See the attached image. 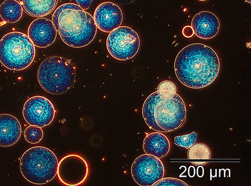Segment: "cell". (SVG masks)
I'll use <instances>...</instances> for the list:
<instances>
[{
  "label": "cell",
  "mask_w": 251,
  "mask_h": 186,
  "mask_svg": "<svg viewBox=\"0 0 251 186\" xmlns=\"http://www.w3.org/2000/svg\"><path fill=\"white\" fill-rule=\"evenodd\" d=\"M187 158L196 166L204 165L211 159V152L204 143H195L188 149Z\"/></svg>",
  "instance_id": "18"
},
{
  "label": "cell",
  "mask_w": 251,
  "mask_h": 186,
  "mask_svg": "<svg viewBox=\"0 0 251 186\" xmlns=\"http://www.w3.org/2000/svg\"><path fill=\"white\" fill-rule=\"evenodd\" d=\"M143 147L146 154L161 159L168 154L171 146L168 138L165 135L160 133H153L146 137Z\"/></svg>",
  "instance_id": "15"
},
{
  "label": "cell",
  "mask_w": 251,
  "mask_h": 186,
  "mask_svg": "<svg viewBox=\"0 0 251 186\" xmlns=\"http://www.w3.org/2000/svg\"><path fill=\"white\" fill-rule=\"evenodd\" d=\"M56 111L52 103L44 96H35L25 103L23 115L29 125L46 127L52 122Z\"/></svg>",
  "instance_id": "9"
},
{
  "label": "cell",
  "mask_w": 251,
  "mask_h": 186,
  "mask_svg": "<svg viewBox=\"0 0 251 186\" xmlns=\"http://www.w3.org/2000/svg\"><path fill=\"white\" fill-rule=\"evenodd\" d=\"M78 6L83 10H88L91 6L94 0H75Z\"/></svg>",
  "instance_id": "23"
},
{
  "label": "cell",
  "mask_w": 251,
  "mask_h": 186,
  "mask_svg": "<svg viewBox=\"0 0 251 186\" xmlns=\"http://www.w3.org/2000/svg\"><path fill=\"white\" fill-rule=\"evenodd\" d=\"M220 69L216 52L211 47L201 44L183 48L175 63V72L181 83L194 89H202L212 84Z\"/></svg>",
  "instance_id": "1"
},
{
  "label": "cell",
  "mask_w": 251,
  "mask_h": 186,
  "mask_svg": "<svg viewBox=\"0 0 251 186\" xmlns=\"http://www.w3.org/2000/svg\"><path fill=\"white\" fill-rule=\"evenodd\" d=\"M200 1H205L206 0H199Z\"/></svg>",
  "instance_id": "27"
},
{
  "label": "cell",
  "mask_w": 251,
  "mask_h": 186,
  "mask_svg": "<svg viewBox=\"0 0 251 186\" xmlns=\"http://www.w3.org/2000/svg\"><path fill=\"white\" fill-rule=\"evenodd\" d=\"M35 56L32 41L25 34L13 32L0 40V62L7 69L21 71L28 68Z\"/></svg>",
  "instance_id": "6"
},
{
  "label": "cell",
  "mask_w": 251,
  "mask_h": 186,
  "mask_svg": "<svg viewBox=\"0 0 251 186\" xmlns=\"http://www.w3.org/2000/svg\"><path fill=\"white\" fill-rule=\"evenodd\" d=\"M188 185L183 181L174 178H162L156 182L152 186H188Z\"/></svg>",
  "instance_id": "22"
},
{
  "label": "cell",
  "mask_w": 251,
  "mask_h": 186,
  "mask_svg": "<svg viewBox=\"0 0 251 186\" xmlns=\"http://www.w3.org/2000/svg\"><path fill=\"white\" fill-rule=\"evenodd\" d=\"M28 15L41 18L50 14L55 8L58 0H19Z\"/></svg>",
  "instance_id": "16"
},
{
  "label": "cell",
  "mask_w": 251,
  "mask_h": 186,
  "mask_svg": "<svg viewBox=\"0 0 251 186\" xmlns=\"http://www.w3.org/2000/svg\"><path fill=\"white\" fill-rule=\"evenodd\" d=\"M246 1H247L248 3H249L250 4L251 3V0H245Z\"/></svg>",
  "instance_id": "26"
},
{
  "label": "cell",
  "mask_w": 251,
  "mask_h": 186,
  "mask_svg": "<svg viewBox=\"0 0 251 186\" xmlns=\"http://www.w3.org/2000/svg\"><path fill=\"white\" fill-rule=\"evenodd\" d=\"M112 1L120 5H128L135 2L136 0H112Z\"/></svg>",
  "instance_id": "25"
},
{
  "label": "cell",
  "mask_w": 251,
  "mask_h": 186,
  "mask_svg": "<svg viewBox=\"0 0 251 186\" xmlns=\"http://www.w3.org/2000/svg\"><path fill=\"white\" fill-rule=\"evenodd\" d=\"M58 162L55 155L44 147L28 149L21 158L20 168L25 178L35 185L52 181L57 173Z\"/></svg>",
  "instance_id": "5"
},
{
  "label": "cell",
  "mask_w": 251,
  "mask_h": 186,
  "mask_svg": "<svg viewBox=\"0 0 251 186\" xmlns=\"http://www.w3.org/2000/svg\"><path fill=\"white\" fill-rule=\"evenodd\" d=\"M194 33L202 39H210L219 32L220 23L218 18L213 13L202 11L197 14L192 22Z\"/></svg>",
  "instance_id": "13"
},
{
  "label": "cell",
  "mask_w": 251,
  "mask_h": 186,
  "mask_svg": "<svg viewBox=\"0 0 251 186\" xmlns=\"http://www.w3.org/2000/svg\"><path fill=\"white\" fill-rule=\"evenodd\" d=\"M140 46L138 34L127 26H121L112 31L107 40L109 52L119 60H127L134 57L138 53Z\"/></svg>",
  "instance_id": "7"
},
{
  "label": "cell",
  "mask_w": 251,
  "mask_h": 186,
  "mask_svg": "<svg viewBox=\"0 0 251 186\" xmlns=\"http://www.w3.org/2000/svg\"><path fill=\"white\" fill-rule=\"evenodd\" d=\"M197 137V134L193 132L190 134L175 137L174 142L177 146L188 149L196 143Z\"/></svg>",
  "instance_id": "21"
},
{
  "label": "cell",
  "mask_w": 251,
  "mask_h": 186,
  "mask_svg": "<svg viewBox=\"0 0 251 186\" xmlns=\"http://www.w3.org/2000/svg\"><path fill=\"white\" fill-rule=\"evenodd\" d=\"M52 23L62 41L72 47L87 46L97 34L94 18L75 4H65L57 8L52 16Z\"/></svg>",
  "instance_id": "2"
},
{
  "label": "cell",
  "mask_w": 251,
  "mask_h": 186,
  "mask_svg": "<svg viewBox=\"0 0 251 186\" xmlns=\"http://www.w3.org/2000/svg\"><path fill=\"white\" fill-rule=\"evenodd\" d=\"M157 92L162 98L169 99L175 95L177 92V89L174 82L165 80L161 82L159 85Z\"/></svg>",
  "instance_id": "19"
},
{
  "label": "cell",
  "mask_w": 251,
  "mask_h": 186,
  "mask_svg": "<svg viewBox=\"0 0 251 186\" xmlns=\"http://www.w3.org/2000/svg\"><path fill=\"white\" fill-rule=\"evenodd\" d=\"M142 115L150 129L157 132L169 133L183 125L186 110L184 102L177 93L171 98L164 99L156 92L145 101Z\"/></svg>",
  "instance_id": "3"
},
{
  "label": "cell",
  "mask_w": 251,
  "mask_h": 186,
  "mask_svg": "<svg viewBox=\"0 0 251 186\" xmlns=\"http://www.w3.org/2000/svg\"><path fill=\"white\" fill-rule=\"evenodd\" d=\"M94 19L97 27L104 32H111L121 26L123 14L120 8L112 2H104L96 9Z\"/></svg>",
  "instance_id": "11"
},
{
  "label": "cell",
  "mask_w": 251,
  "mask_h": 186,
  "mask_svg": "<svg viewBox=\"0 0 251 186\" xmlns=\"http://www.w3.org/2000/svg\"><path fill=\"white\" fill-rule=\"evenodd\" d=\"M88 172V164L84 159L76 155H70L58 163L57 174L63 184L75 186L84 182Z\"/></svg>",
  "instance_id": "10"
},
{
  "label": "cell",
  "mask_w": 251,
  "mask_h": 186,
  "mask_svg": "<svg viewBox=\"0 0 251 186\" xmlns=\"http://www.w3.org/2000/svg\"><path fill=\"white\" fill-rule=\"evenodd\" d=\"M44 132L40 127L31 126L28 127L24 132L26 140L30 143H39L44 138Z\"/></svg>",
  "instance_id": "20"
},
{
  "label": "cell",
  "mask_w": 251,
  "mask_h": 186,
  "mask_svg": "<svg viewBox=\"0 0 251 186\" xmlns=\"http://www.w3.org/2000/svg\"><path fill=\"white\" fill-rule=\"evenodd\" d=\"M23 9L16 0H5L0 5V17L8 23H16L22 18Z\"/></svg>",
  "instance_id": "17"
},
{
  "label": "cell",
  "mask_w": 251,
  "mask_h": 186,
  "mask_svg": "<svg viewBox=\"0 0 251 186\" xmlns=\"http://www.w3.org/2000/svg\"><path fill=\"white\" fill-rule=\"evenodd\" d=\"M75 71L70 59L53 56L43 61L38 70L37 78L41 87L55 95L67 93L74 86Z\"/></svg>",
  "instance_id": "4"
},
{
  "label": "cell",
  "mask_w": 251,
  "mask_h": 186,
  "mask_svg": "<svg viewBox=\"0 0 251 186\" xmlns=\"http://www.w3.org/2000/svg\"><path fill=\"white\" fill-rule=\"evenodd\" d=\"M182 33L185 37L191 38L194 35V32L192 27L187 26L183 29Z\"/></svg>",
  "instance_id": "24"
},
{
  "label": "cell",
  "mask_w": 251,
  "mask_h": 186,
  "mask_svg": "<svg viewBox=\"0 0 251 186\" xmlns=\"http://www.w3.org/2000/svg\"><path fill=\"white\" fill-rule=\"evenodd\" d=\"M164 172L160 159L146 154L136 159L131 168L133 178L141 186H152L163 178Z\"/></svg>",
  "instance_id": "8"
},
{
  "label": "cell",
  "mask_w": 251,
  "mask_h": 186,
  "mask_svg": "<svg viewBox=\"0 0 251 186\" xmlns=\"http://www.w3.org/2000/svg\"><path fill=\"white\" fill-rule=\"evenodd\" d=\"M28 35L34 46L39 48H47L54 43L57 31L51 20L41 17L31 23L28 28Z\"/></svg>",
  "instance_id": "12"
},
{
  "label": "cell",
  "mask_w": 251,
  "mask_h": 186,
  "mask_svg": "<svg viewBox=\"0 0 251 186\" xmlns=\"http://www.w3.org/2000/svg\"><path fill=\"white\" fill-rule=\"evenodd\" d=\"M22 134V126L16 117L9 114L0 115V146L14 145Z\"/></svg>",
  "instance_id": "14"
}]
</instances>
